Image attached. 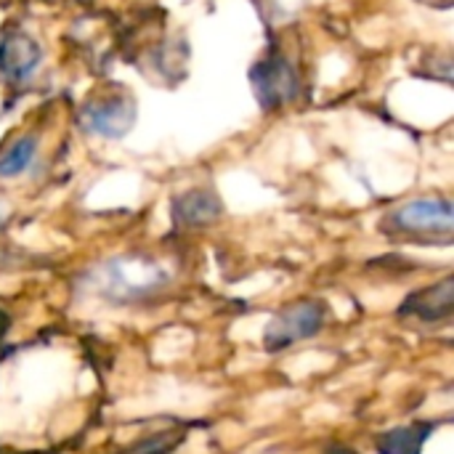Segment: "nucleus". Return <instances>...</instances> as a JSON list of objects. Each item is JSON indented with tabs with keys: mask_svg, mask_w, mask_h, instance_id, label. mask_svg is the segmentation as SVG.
Masks as SVG:
<instances>
[{
	"mask_svg": "<svg viewBox=\"0 0 454 454\" xmlns=\"http://www.w3.org/2000/svg\"><path fill=\"white\" fill-rule=\"evenodd\" d=\"M325 319H327V309L319 301L293 303L269 322V327L263 333V346L274 354V351L290 348L301 340H309L322 330Z\"/></svg>",
	"mask_w": 454,
	"mask_h": 454,
	"instance_id": "4",
	"label": "nucleus"
},
{
	"mask_svg": "<svg viewBox=\"0 0 454 454\" xmlns=\"http://www.w3.org/2000/svg\"><path fill=\"white\" fill-rule=\"evenodd\" d=\"M383 231L391 237L442 239L450 242L454 231V207L450 197H420L404 202L383 218Z\"/></svg>",
	"mask_w": 454,
	"mask_h": 454,
	"instance_id": "2",
	"label": "nucleus"
},
{
	"mask_svg": "<svg viewBox=\"0 0 454 454\" xmlns=\"http://www.w3.org/2000/svg\"><path fill=\"white\" fill-rule=\"evenodd\" d=\"M454 309V279L444 277L439 285L423 287L418 293H412L404 306L402 314H412L423 322H442L452 314Z\"/></svg>",
	"mask_w": 454,
	"mask_h": 454,
	"instance_id": "8",
	"label": "nucleus"
},
{
	"mask_svg": "<svg viewBox=\"0 0 454 454\" xmlns=\"http://www.w3.org/2000/svg\"><path fill=\"white\" fill-rule=\"evenodd\" d=\"M43 59L40 43L24 29H8L0 37V74L8 82H27Z\"/></svg>",
	"mask_w": 454,
	"mask_h": 454,
	"instance_id": "6",
	"label": "nucleus"
},
{
	"mask_svg": "<svg viewBox=\"0 0 454 454\" xmlns=\"http://www.w3.org/2000/svg\"><path fill=\"white\" fill-rule=\"evenodd\" d=\"M178 442H181V436H176V434L149 436L146 442H141L138 447H133L128 454H170Z\"/></svg>",
	"mask_w": 454,
	"mask_h": 454,
	"instance_id": "10",
	"label": "nucleus"
},
{
	"mask_svg": "<svg viewBox=\"0 0 454 454\" xmlns=\"http://www.w3.org/2000/svg\"><path fill=\"white\" fill-rule=\"evenodd\" d=\"M250 82L258 104L269 112L282 109L293 104L301 93V77L290 59L279 51L266 53L253 69H250Z\"/></svg>",
	"mask_w": 454,
	"mask_h": 454,
	"instance_id": "3",
	"label": "nucleus"
},
{
	"mask_svg": "<svg viewBox=\"0 0 454 454\" xmlns=\"http://www.w3.org/2000/svg\"><path fill=\"white\" fill-rule=\"evenodd\" d=\"M82 285L109 303L128 306L162 293L170 285V271L149 255H117L93 266Z\"/></svg>",
	"mask_w": 454,
	"mask_h": 454,
	"instance_id": "1",
	"label": "nucleus"
},
{
	"mask_svg": "<svg viewBox=\"0 0 454 454\" xmlns=\"http://www.w3.org/2000/svg\"><path fill=\"white\" fill-rule=\"evenodd\" d=\"M0 223H3V210H0Z\"/></svg>",
	"mask_w": 454,
	"mask_h": 454,
	"instance_id": "11",
	"label": "nucleus"
},
{
	"mask_svg": "<svg viewBox=\"0 0 454 454\" xmlns=\"http://www.w3.org/2000/svg\"><path fill=\"white\" fill-rule=\"evenodd\" d=\"M136 122V98L125 90L104 93L80 109V125L101 138H122Z\"/></svg>",
	"mask_w": 454,
	"mask_h": 454,
	"instance_id": "5",
	"label": "nucleus"
},
{
	"mask_svg": "<svg viewBox=\"0 0 454 454\" xmlns=\"http://www.w3.org/2000/svg\"><path fill=\"white\" fill-rule=\"evenodd\" d=\"M37 154V138L35 136H21L16 138L3 154H0V178H13L24 173Z\"/></svg>",
	"mask_w": 454,
	"mask_h": 454,
	"instance_id": "9",
	"label": "nucleus"
},
{
	"mask_svg": "<svg viewBox=\"0 0 454 454\" xmlns=\"http://www.w3.org/2000/svg\"><path fill=\"white\" fill-rule=\"evenodd\" d=\"M223 213L221 200L210 189H189L173 200V221L186 229L210 226Z\"/></svg>",
	"mask_w": 454,
	"mask_h": 454,
	"instance_id": "7",
	"label": "nucleus"
}]
</instances>
